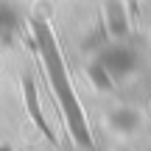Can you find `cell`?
I'll return each mask as SVG.
<instances>
[{
    "instance_id": "6da1fadb",
    "label": "cell",
    "mask_w": 151,
    "mask_h": 151,
    "mask_svg": "<svg viewBox=\"0 0 151 151\" xmlns=\"http://www.w3.org/2000/svg\"><path fill=\"white\" fill-rule=\"evenodd\" d=\"M22 92H25L28 115H31V120L37 123V129L42 132V134L48 137L50 143H56V137H53V132H50L48 120H45V118H42V112H39V98H37V87H34V78H31V76H25V78H22Z\"/></svg>"
}]
</instances>
